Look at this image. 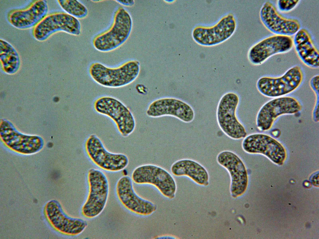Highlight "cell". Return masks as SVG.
Returning <instances> with one entry per match:
<instances>
[{
  "mask_svg": "<svg viewBox=\"0 0 319 239\" xmlns=\"http://www.w3.org/2000/svg\"><path fill=\"white\" fill-rule=\"evenodd\" d=\"M130 13L119 7L115 11L111 25L106 30L98 34L93 39L94 48L102 52H107L119 48L127 40L132 28Z\"/></svg>",
  "mask_w": 319,
  "mask_h": 239,
  "instance_id": "6da1fadb",
  "label": "cell"
},
{
  "mask_svg": "<svg viewBox=\"0 0 319 239\" xmlns=\"http://www.w3.org/2000/svg\"><path fill=\"white\" fill-rule=\"evenodd\" d=\"M140 71L139 62L135 60L128 61L115 68L94 62L89 68L90 75L95 82L111 88L121 87L132 83L138 76Z\"/></svg>",
  "mask_w": 319,
  "mask_h": 239,
  "instance_id": "7a4b0ae2",
  "label": "cell"
},
{
  "mask_svg": "<svg viewBox=\"0 0 319 239\" xmlns=\"http://www.w3.org/2000/svg\"><path fill=\"white\" fill-rule=\"evenodd\" d=\"M87 180L88 192L81 212L84 218L92 219L99 215L105 207L108 197L109 184L105 173L95 168L88 171Z\"/></svg>",
  "mask_w": 319,
  "mask_h": 239,
  "instance_id": "3957f363",
  "label": "cell"
},
{
  "mask_svg": "<svg viewBox=\"0 0 319 239\" xmlns=\"http://www.w3.org/2000/svg\"><path fill=\"white\" fill-rule=\"evenodd\" d=\"M304 78L302 67L295 65L279 77L263 76L257 81L256 87L263 95L276 98L286 96L298 89Z\"/></svg>",
  "mask_w": 319,
  "mask_h": 239,
  "instance_id": "277c9868",
  "label": "cell"
},
{
  "mask_svg": "<svg viewBox=\"0 0 319 239\" xmlns=\"http://www.w3.org/2000/svg\"><path fill=\"white\" fill-rule=\"evenodd\" d=\"M237 27L235 15L230 12L223 16L212 25L199 24L192 30L193 40L198 44L210 47L220 44L230 38Z\"/></svg>",
  "mask_w": 319,
  "mask_h": 239,
  "instance_id": "5b68a950",
  "label": "cell"
},
{
  "mask_svg": "<svg viewBox=\"0 0 319 239\" xmlns=\"http://www.w3.org/2000/svg\"><path fill=\"white\" fill-rule=\"evenodd\" d=\"M87 155L96 166L105 171H121L128 165L129 159L125 154L109 151L100 138L95 134L90 135L84 143Z\"/></svg>",
  "mask_w": 319,
  "mask_h": 239,
  "instance_id": "8992f818",
  "label": "cell"
},
{
  "mask_svg": "<svg viewBox=\"0 0 319 239\" xmlns=\"http://www.w3.org/2000/svg\"><path fill=\"white\" fill-rule=\"evenodd\" d=\"M60 32L74 36L80 35L81 32L80 21L65 12L51 13L47 14L33 28L32 34L36 40L42 42Z\"/></svg>",
  "mask_w": 319,
  "mask_h": 239,
  "instance_id": "52a82bcc",
  "label": "cell"
},
{
  "mask_svg": "<svg viewBox=\"0 0 319 239\" xmlns=\"http://www.w3.org/2000/svg\"><path fill=\"white\" fill-rule=\"evenodd\" d=\"M95 110L106 116L115 123L122 136L127 137L134 131L136 121L130 110L118 100L110 96H103L98 98L94 104Z\"/></svg>",
  "mask_w": 319,
  "mask_h": 239,
  "instance_id": "ba28073f",
  "label": "cell"
},
{
  "mask_svg": "<svg viewBox=\"0 0 319 239\" xmlns=\"http://www.w3.org/2000/svg\"><path fill=\"white\" fill-rule=\"evenodd\" d=\"M131 178L138 184H149L156 187L165 197L174 199L177 185L172 175L166 170L153 164L140 166L133 171Z\"/></svg>",
  "mask_w": 319,
  "mask_h": 239,
  "instance_id": "9c48e42d",
  "label": "cell"
},
{
  "mask_svg": "<svg viewBox=\"0 0 319 239\" xmlns=\"http://www.w3.org/2000/svg\"><path fill=\"white\" fill-rule=\"evenodd\" d=\"M239 102L237 94L226 93L220 99L217 111V120L220 128L226 135L235 140L244 138L247 135L245 128L236 116Z\"/></svg>",
  "mask_w": 319,
  "mask_h": 239,
  "instance_id": "30bf717a",
  "label": "cell"
},
{
  "mask_svg": "<svg viewBox=\"0 0 319 239\" xmlns=\"http://www.w3.org/2000/svg\"><path fill=\"white\" fill-rule=\"evenodd\" d=\"M302 108L301 102L294 97L274 98L266 102L259 109L256 116L257 126L261 130H268L279 116L298 113Z\"/></svg>",
  "mask_w": 319,
  "mask_h": 239,
  "instance_id": "8fae6325",
  "label": "cell"
},
{
  "mask_svg": "<svg viewBox=\"0 0 319 239\" xmlns=\"http://www.w3.org/2000/svg\"><path fill=\"white\" fill-rule=\"evenodd\" d=\"M242 147L246 152L250 154H261L279 165H282L287 157L283 146L271 136L264 134L256 133L244 138Z\"/></svg>",
  "mask_w": 319,
  "mask_h": 239,
  "instance_id": "7c38bea8",
  "label": "cell"
},
{
  "mask_svg": "<svg viewBox=\"0 0 319 239\" xmlns=\"http://www.w3.org/2000/svg\"><path fill=\"white\" fill-rule=\"evenodd\" d=\"M132 182L128 176H124L118 180L116 192L118 200L124 207L133 213L143 216L151 214L156 210V206L137 194Z\"/></svg>",
  "mask_w": 319,
  "mask_h": 239,
  "instance_id": "4fadbf2b",
  "label": "cell"
},
{
  "mask_svg": "<svg viewBox=\"0 0 319 239\" xmlns=\"http://www.w3.org/2000/svg\"><path fill=\"white\" fill-rule=\"evenodd\" d=\"M293 46L291 36L274 35L253 45L248 51V59L252 64L259 65L274 55L288 52Z\"/></svg>",
  "mask_w": 319,
  "mask_h": 239,
  "instance_id": "5bb4252c",
  "label": "cell"
},
{
  "mask_svg": "<svg viewBox=\"0 0 319 239\" xmlns=\"http://www.w3.org/2000/svg\"><path fill=\"white\" fill-rule=\"evenodd\" d=\"M0 137L5 144L13 151L23 154L36 153L43 148L44 141L37 135L23 134L17 130L13 125L6 120L1 123Z\"/></svg>",
  "mask_w": 319,
  "mask_h": 239,
  "instance_id": "9a60e30c",
  "label": "cell"
},
{
  "mask_svg": "<svg viewBox=\"0 0 319 239\" xmlns=\"http://www.w3.org/2000/svg\"><path fill=\"white\" fill-rule=\"evenodd\" d=\"M259 16L264 26L274 35L291 36L301 28L298 20L282 15L269 1H266L262 5Z\"/></svg>",
  "mask_w": 319,
  "mask_h": 239,
  "instance_id": "2e32d148",
  "label": "cell"
},
{
  "mask_svg": "<svg viewBox=\"0 0 319 239\" xmlns=\"http://www.w3.org/2000/svg\"><path fill=\"white\" fill-rule=\"evenodd\" d=\"M217 160L220 165L227 170L230 175L232 196L236 198L242 195L246 190L248 182L247 171L243 161L235 153L228 150L218 153Z\"/></svg>",
  "mask_w": 319,
  "mask_h": 239,
  "instance_id": "e0dca14e",
  "label": "cell"
},
{
  "mask_svg": "<svg viewBox=\"0 0 319 239\" xmlns=\"http://www.w3.org/2000/svg\"><path fill=\"white\" fill-rule=\"evenodd\" d=\"M146 114L153 118L172 116L186 123L192 122L194 117V110L188 104L179 99L169 97L153 101L148 106Z\"/></svg>",
  "mask_w": 319,
  "mask_h": 239,
  "instance_id": "ac0fdd59",
  "label": "cell"
},
{
  "mask_svg": "<svg viewBox=\"0 0 319 239\" xmlns=\"http://www.w3.org/2000/svg\"><path fill=\"white\" fill-rule=\"evenodd\" d=\"M46 215L52 226L59 232L66 235L76 236L81 234L88 226L83 219L67 215L60 204L55 200L46 204L45 209Z\"/></svg>",
  "mask_w": 319,
  "mask_h": 239,
  "instance_id": "d6986e66",
  "label": "cell"
},
{
  "mask_svg": "<svg viewBox=\"0 0 319 239\" xmlns=\"http://www.w3.org/2000/svg\"><path fill=\"white\" fill-rule=\"evenodd\" d=\"M48 11L46 0H36L25 8L11 11L7 18L9 24L15 28L26 30L34 28L47 14Z\"/></svg>",
  "mask_w": 319,
  "mask_h": 239,
  "instance_id": "ffe728a7",
  "label": "cell"
},
{
  "mask_svg": "<svg viewBox=\"0 0 319 239\" xmlns=\"http://www.w3.org/2000/svg\"><path fill=\"white\" fill-rule=\"evenodd\" d=\"M294 35L293 45L300 60L308 67L318 68L319 51L309 32L305 28H301Z\"/></svg>",
  "mask_w": 319,
  "mask_h": 239,
  "instance_id": "44dd1931",
  "label": "cell"
},
{
  "mask_svg": "<svg viewBox=\"0 0 319 239\" xmlns=\"http://www.w3.org/2000/svg\"><path fill=\"white\" fill-rule=\"evenodd\" d=\"M171 171L174 176H185L197 183L207 185L209 176L206 169L197 162L189 159H182L174 162L171 167Z\"/></svg>",
  "mask_w": 319,
  "mask_h": 239,
  "instance_id": "7402d4cb",
  "label": "cell"
},
{
  "mask_svg": "<svg viewBox=\"0 0 319 239\" xmlns=\"http://www.w3.org/2000/svg\"><path fill=\"white\" fill-rule=\"evenodd\" d=\"M0 59L2 69L6 73H15L20 67V58L18 51L12 44L2 39H0Z\"/></svg>",
  "mask_w": 319,
  "mask_h": 239,
  "instance_id": "603a6c76",
  "label": "cell"
},
{
  "mask_svg": "<svg viewBox=\"0 0 319 239\" xmlns=\"http://www.w3.org/2000/svg\"><path fill=\"white\" fill-rule=\"evenodd\" d=\"M57 2L65 12L78 19L85 18L88 16V8L79 1L59 0Z\"/></svg>",
  "mask_w": 319,
  "mask_h": 239,
  "instance_id": "cb8c5ba5",
  "label": "cell"
},
{
  "mask_svg": "<svg viewBox=\"0 0 319 239\" xmlns=\"http://www.w3.org/2000/svg\"><path fill=\"white\" fill-rule=\"evenodd\" d=\"M309 85L316 96L315 105L312 112V117L315 122H318L319 83L317 81H314L310 82Z\"/></svg>",
  "mask_w": 319,
  "mask_h": 239,
  "instance_id": "d4e9b609",
  "label": "cell"
},
{
  "mask_svg": "<svg viewBox=\"0 0 319 239\" xmlns=\"http://www.w3.org/2000/svg\"><path fill=\"white\" fill-rule=\"evenodd\" d=\"M300 0H278L277 2L278 9L283 12H288L293 10L300 2Z\"/></svg>",
  "mask_w": 319,
  "mask_h": 239,
  "instance_id": "484cf974",
  "label": "cell"
},
{
  "mask_svg": "<svg viewBox=\"0 0 319 239\" xmlns=\"http://www.w3.org/2000/svg\"><path fill=\"white\" fill-rule=\"evenodd\" d=\"M120 4L126 7H131L134 4V1L129 0H117L115 1Z\"/></svg>",
  "mask_w": 319,
  "mask_h": 239,
  "instance_id": "4316f807",
  "label": "cell"
},
{
  "mask_svg": "<svg viewBox=\"0 0 319 239\" xmlns=\"http://www.w3.org/2000/svg\"><path fill=\"white\" fill-rule=\"evenodd\" d=\"M318 172L316 173L313 175L311 177V180L314 184H317L318 182Z\"/></svg>",
  "mask_w": 319,
  "mask_h": 239,
  "instance_id": "83f0119b",
  "label": "cell"
},
{
  "mask_svg": "<svg viewBox=\"0 0 319 239\" xmlns=\"http://www.w3.org/2000/svg\"><path fill=\"white\" fill-rule=\"evenodd\" d=\"M91 1L93 2H100L102 1H103L98 0H92V1Z\"/></svg>",
  "mask_w": 319,
  "mask_h": 239,
  "instance_id": "f1b7e54d",
  "label": "cell"
}]
</instances>
